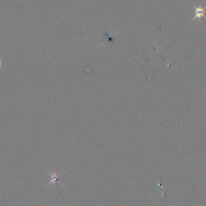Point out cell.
<instances>
[{"label":"cell","mask_w":206,"mask_h":206,"mask_svg":"<svg viewBox=\"0 0 206 206\" xmlns=\"http://www.w3.org/2000/svg\"><path fill=\"white\" fill-rule=\"evenodd\" d=\"M192 6L195 8V17L191 20V23L192 21H193V20H195L197 19V18H198L199 20L201 19V18L204 17L205 18V19L206 20V16H205V13H206V6L204 7V8H202L201 6H199V7H197L196 6H195L193 3H191Z\"/></svg>","instance_id":"cell-1"},{"label":"cell","mask_w":206,"mask_h":206,"mask_svg":"<svg viewBox=\"0 0 206 206\" xmlns=\"http://www.w3.org/2000/svg\"><path fill=\"white\" fill-rule=\"evenodd\" d=\"M50 174L51 176V180L50 182V183L48 184V186L50 185V184H53L54 185H55V183L57 182H58V180L59 178V176H60V174H56L55 172L54 173H51V172H50ZM59 184H61V183H59Z\"/></svg>","instance_id":"cell-2"},{"label":"cell","mask_w":206,"mask_h":206,"mask_svg":"<svg viewBox=\"0 0 206 206\" xmlns=\"http://www.w3.org/2000/svg\"><path fill=\"white\" fill-rule=\"evenodd\" d=\"M1 66H2V60L1 58L0 57V68H1Z\"/></svg>","instance_id":"cell-3"}]
</instances>
